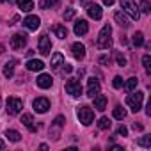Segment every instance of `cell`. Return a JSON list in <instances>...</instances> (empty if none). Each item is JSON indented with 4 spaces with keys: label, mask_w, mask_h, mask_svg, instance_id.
<instances>
[{
    "label": "cell",
    "mask_w": 151,
    "mask_h": 151,
    "mask_svg": "<svg viewBox=\"0 0 151 151\" xmlns=\"http://www.w3.org/2000/svg\"><path fill=\"white\" fill-rule=\"evenodd\" d=\"M55 2H57V0H39V7L41 9H50Z\"/></svg>",
    "instance_id": "32"
},
{
    "label": "cell",
    "mask_w": 151,
    "mask_h": 151,
    "mask_svg": "<svg viewBox=\"0 0 151 151\" xmlns=\"http://www.w3.org/2000/svg\"><path fill=\"white\" fill-rule=\"evenodd\" d=\"M66 93L73 98H78L82 94V86L78 80H75V78H68L66 80Z\"/></svg>",
    "instance_id": "6"
},
{
    "label": "cell",
    "mask_w": 151,
    "mask_h": 151,
    "mask_svg": "<svg viewBox=\"0 0 151 151\" xmlns=\"http://www.w3.org/2000/svg\"><path fill=\"white\" fill-rule=\"evenodd\" d=\"M16 4H18V7L23 13H30L34 9V2H32V0H16Z\"/></svg>",
    "instance_id": "23"
},
{
    "label": "cell",
    "mask_w": 151,
    "mask_h": 151,
    "mask_svg": "<svg viewBox=\"0 0 151 151\" xmlns=\"http://www.w3.org/2000/svg\"><path fill=\"white\" fill-rule=\"evenodd\" d=\"M43 68H45V62H43V60H37V59L27 60V69H29V71H41Z\"/></svg>",
    "instance_id": "21"
},
{
    "label": "cell",
    "mask_w": 151,
    "mask_h": 151,
    "mask_svg": "<svg viewBox=\"0 0 151 151\" xmlns=\"http://www.w3.org/2000/svg\"><path fill=\"white\" fill-rule=\"evenodd\" d=\"M87 14H89L93 20H100L101 14H103V11H101V7H100L98 4H89V6H87Z\"/></svg>",
    "instance_id": "18"
},
{
    "label": "cell",
    "mask_w": 151,
    "mask_h": 151,
    "mask_svg": "<svg viewBox=\"0 0 151 151\" xmlns=\"http://www.w3.org/2000/svg\"><path fill=\"white\" fill-rule=\"evenodd\" d=\"M98 62H100V64H103V66H109V62H110V59H109L107 55H101V57L98 59Z\"/></svg>",
    "instance_id": "38"
},
{
    "label": "cell",
    "mask_w": 151,
    "mask_h": 151,
    "mask_svg": "<svg viewBox=\"0 0 151 151\" xmlns=\"http://www.w3.org/2000/svg\"><path fill=\"white\" fill-rule=\"evenodd\" d=\"M52 77L50 75H46V73H41L39 77H37V80H36V84H37V87H41V89H50L52 87Z\"/></svg>",
    "instance_id": "12"
},
{
    "label": "cell",
    "mask_w": 151,
    "mask_h": 151,
    "mask_svg": "<svg viewBox=\"0 0 151 151\" xmlns=\"http://www.w3.org/2000/svg\"><path fill=\"white\" fill-rule=\"evenodd\" d=\"M6 147V144H4V140H0V149H4Z\"/></svg>",
    "instance_id": "44"
},
{
    "label": "cell",
    "mask_w": 151,
    "mask_h": 151,
    "mask_svg": "<svg viewBox=\"0 0 151 151\" xmlns=\"http://www.w3.org/2000/svg\"><path fill=\"white\" fill-rule=\"evenodd\" d=\"M93 100H94V109L96 110H100V112H103L105 109H107V96L105 94H96V96H93Z\"/></svg>",
    "instance_id": "17"
},
{
    "label": "cell",
    "mask_w": 151,
    "mask_h": 151,
    "mask_svg": "<svg viewBox=\"0 0 151 151\" xmlns=\"http://www.w3.org/2000/svg\"><path fill=\"white\" fill-rule=\"evenodd\" d=\"M75 18V9L73 7H68L66 11H64V20L68 22V20H73Z\"/></svg>",
    "instance_id": "33"
},
{
    "label": "cell",
    "mask_w": 151,
    "mask_h": 151,
    "mask_svg": "<svg viewBox=\"0 0 151 151\" xmlns=\"http://www.w3.org/2000/svg\"><path fill=\"white\" fill-rule=\"evenodd\" d=\"M112 149H114V151H123V147H121V146H112Z\"/></svg>",
    "instance_id": "42"
},
{
    "label": "cell",
    "mask_w": 151,
    "mask_h": 151,
    "mask_svg": "<svg viewBox=\"0 0 151 151\" xmlns=\"http://www.w3.org/2000/svg\"><path fill=\"white\" fill-rule=\"evenodd\" d=\"M64 71H66V73H71V71H73V66H71V64H64Z\"/></svg>",
    "instance_id": "39"
},
{
    "label": "cell",
    "mask_w": 151,
    "mask_h": 151,
    "mask_svg": "<svg viewBox=\"0 0 151 151\" xmlns=\"http://www.w3.org/2000/svg\"><path fill=\"white\" fill-rule=\"evenodd\" d=\"M142 101H144V93H133L132 91V94H128L126 96V105L133 110V112H139L140 109H142Z\"/></svg>",
    "instance_id": "3"
},
{
    "label": "cell",
    "mask_w": 151,
    "mask_h": 151,
    "mask_svg": "<svg viewBox=\"0 0 151 151\" xmlns=\"http://www.w3.org/2000/svg\"><path fill=\"white\" fill-rule=\"evenodd\" d=\"M0 53H4V46L2 45H0Z\"/></svg>",
    "instance_id": "45"
},
{
    "label": "cell",
    "mask_w": 151,
    "mask_h": 151,
    "mask_svg": "<svg viewBox=\"0 0 151 151\" xmlns=\"http://www.w3.org/2000/svg\"><path fill=\"white\" fill-rule=\"evenodd\" d=\"M137 84H139V80H137L135 77H132V78H128V82L124 84V89H126L128 93H132V91L137 89Z\"/></svg>",
    "instance_id": "25"
},
{
    "label": "cell",
    "mask_w": 151,
    "mask_h": 151,
    "mask_svg": "<svg viewBox=\"0 0 151 151\" xmlns=\"http://www.w3.org/2000/svg\"><path fill=\"white\" fill-rule=\"evenodd\" d=\"M34 55V50H27V57H32Z\"/></svg>",
    "instance_id": "43"
},
{
    "label": "cell",
    "mask_w": 151,
    "mask_h": 151,
    "mask_svg": "<svg viewBox=\"0 0 151 151\" xmlns=\"http://www.w3.org/2000/svg\"><path fill=\"white\" fill-rule=\"evenodd\" d=\"M110 124H112V123H110L109 117H100V121H98V128H100V130H109Z\"/></svg>",
    "instance_id": "28"
},
{
    "label": "cell",
    "mask_w": 151,
    "mask_h": 151,
    "mask_svg": "<svg viewBox=\"0 0 151 151\" xmlns=\"http://www.w3.org/2000/svg\"><path fill=\"white\" fill-rule=\"evenodd\" d=\"M22 123H23V126H27V130H29L30 133H36V132H37V124L34 123V117H32L30 114H23V116H22Z\"/></svg>",
    "instance_id": "14"
},
{
    "label": "cell",
    "mask_w": 151,
    "mask_h": 151,
    "mask_svg": "<svg viewBox=\"0 0 151 151\" xmlns=\"http://www.w3.org/2000/svg\"><path fill=\"white\" fill-rule=\"evenodd\" d=\"M114 20H116V22H117V25H119V27H123V29H128V27H130V22H128L126 14H124L123 11H117V13L114 14Z\"/></svg>",
    "instance_id": "20"
},
{
    "label": "cell",
    "mask_w": 151,
    "mask_h": 151,
    "mask_svg": "<svg viewBox=\"0 0 151 151\" xmlns=\"http://www.w3.org/2000/svg\"><path fill=\"white\" fill-rule=\"evenodd\" d=\"M121 9L132 20H139L140 18V11H139V7H137V4L133 2V0H121Z\"/></svg>",
    "instance_id": "2"
},
{
    "label": "cell",
    "mask_w": 151,
    "mask_h": 151,
    "mask_svg": "<svg viewBox=\"0 0 151 151\" xmlns=\"http://www.w3.org/2000/svg\"><path fill=\"white\" fill-rule=\"evenodd\" d=\"M98 93H100V82L93 77V78L87 80V96L93 98V96H96Z\"/></svg>",
    "instance_id": "13"
},
{
    "label": "cell",
    "mask_w": 151,
    "mask_h": 151,
    "mask_svg": "<svg viewBox=\"0 0 151 151\" xmlns=\"http://www.w3.org/2000/svg\"><path fill=\"white\" fill-rule=\"evenodd\" d=\"M80 2H84V4H86V2H87V0H80Z\"/></svg>",
    "instance_id": "47"
},
{
    "label": "cell",
    "mask_w": 151,
    "mask_h": 151,
    "mask_svg": "<svg viewBox=\"0 0 151 151\" xmlns=\"http://www.w3.org/2000/svg\"><path fill=\"white\" fill-rule=\"evenodd\" d=\"M112 29H110V25H105L101 30H100V34H98V39H96V48H100V50H109L110 46H112Z\"/></svg>",
    "instance_id": "1"
},
{
    "label": "cell",
    "mask_w": 151,
    "mask_h": 151,
    "mask_svg": "<svg viewBox=\"0 0 151 151\" xmlns=\"http://www.w3.org/2000/svg\"><path fill=\"white\" fill-rule=\"evenodd\" d=\"M64 123H66V117H64V116H57V117L53 119L52 128H50V137H52L53 140H57V139L60 137V130L64 128Z\"/></svg>",
    "instance_id": "5"
},
{
    "label": "cell",
    "mask_w": 151,
    "mask_h": 151,
    "mask_svg": "<svg viewBox=\"0 0 151 151\" xmlns=\"http://www.w3.org/2000/svg\"><path fill=\"white\" fill-rule=\"evenodd\" d=\"M6 137H7L11 142H20V139H22V135H20L16 130H7V132H6Z\"/></svg>",
    "instance_id": "26"
},
{
    "label": "cell",
    "mask_w": 151,
    "mask_h": 151,
    "mask_svg": "<svg viewBox=\"0 0 151 151\" xmlns=\"http://www.w3.org/2000/svg\"><path fill=\"white\" fill-rule=\"evenodd\" d=\"M0 2H2V4H4V2H11V0H0Z\"/></svg>",
    "instance_id": "46"
},
{
    "label": "cell",
    "mask_w": 151,
    "mask_h": 151,
    "mask_svg": "<svg viewBox=\"0 0 151 151\" xmlns=\"http://www.w3.org/2000/svg\"><path fill=\"white\" fill-rule=\"evenodd\" d=\"M140 11H142L144 14L149 13V2H147V0H140Z\"/></svg>",
    "instance_id": "34"
},
{
    "label": "cell",
    "mask_w": 151,
    "mask_h": 151,
    "mask_svg": "<svg viewBox=\"0 0 151 151\" xmlns=\"http://www.w3.org/2000/svg\"><path fill=\"white\" fill-rule=\"evenodd\" d=\"M117 135H123V137H126V135H128V128L121 124V126L117 128Z\"/></svg>",
    "instance_id": "37"
},
{
    "label": "cell",
    "mask_w": 151,
    "mask_h": 151,
    "mask_svg": "<svg viewBox=\"0 0 151 151\" xmlns=\"http://www.w3.org/2000/svg\"><path fill=\"white\" fill-rule=\"evenodd\" d=\"M137 144L142 146V147H149V146H151V135H144L142 139L137 140Z\"/></svg>",
    "instance_id": "30"
},
{
    "label": "cell",
    "mask_w": 151,
    "mask_h": 151,
    "mask_svg": "<svg viewBox=\"0 0 151 151\" xmlns=\"http://www.w3.org/2000/svg\"><path fill=\"white\" fill-rule=\"evenodd\" d=\"M142 64H144V68H146V73L149 75V73H151V57H149V55H144V57H142Z\"/></svg>",
    "instance_id": "31"
},
{
    "label": "cell",
    "mask_w": 151,
    "mask_h": 151,
    "mask_svg": "<svg viewBox=\"0 0 151 151\" xmlns=\"http://www.w3.org/2000/svg\"><path fill=\"white\" fill-rule=\"evenodd\" d=\"M114 2H116V0H103V4H105V6H112Z\"/></svg>",
    "instance_id": "41"
},
{
    "label": "cell",
    "mask_w": 151,
    "mask_h": 151,
    "mask_svg": "<svg viewBox=\"0 0 151 151\" xmlns=\"http://www.w3.org/2000/svg\"><path fill=\"white\" fill-rule=\"evenodd\" d=\"M133 130H142V124L140 123H133Z\"/></svg>",
    "instance_id": "40"
},
{
    "label": "cell",
    "mask_w": 151,
    "mask_h": 151,
    "mask_svg": "<svg viewBox=\"0 0 151 151\" xmlns=\"http://www.w3.org/2000/svg\"><path fill=\"white\" fill-rule=\"evenodd\" d=\"M112 114H114V117H116V119H119V121H123V119L126 117V110H124L123 107H119V105L114 109V112H112Z\"/></svg>",
    "instance_id": "27"
},
{
    "label": "cell",
    "mask_w": 151,
    "mask_h": 151,
    "mask_svg": "<svg viewBox=\"0 0 151 151\" xmlns=\"http://www.w3.org/2000/svg\"><path fill=\"white\" fill-rule=\"evenodd\" d=\"M48 109H50L48 98H37V100H34V110H36V112L45 114V112H48Z\"/></svg>",
    "instance_id": "11"
},
{
    "label": "cell",
    "mask_w": 151,
    "mask_h": 151,
    "mask_svg": "<svg viewBox=\"0 0 151 151\" xmlns=\"http://www.w3.org/2000/svg\"><path fill=\"white\" fill-rule=\"evenodd\" d=\"M77 116H78V119H80V123H82L84 126H89V124L93 123V119H94V112H93V109L87 107V105L78 107V109H77Z\"/></svg>",
    "instance_id": "4"
},
{
    "label": "cell",
    "mask_w": 151,
    "mask_h": 151,
    "mask_svg": "<svg viewBox=\"0 0 151 151\" xmlns=\"http://www.w3.org/2000/svg\"><path fill=\"white\" fill-rule=\"evenodd\" d=\"M112 86H114L116 89H121V87H123V78H121V77H114Z\"/></svg>",
    "instance_id": "35"
},
{
    "label": "cell",
    "mask_w": 151,
    "mask_h": 151,
    "mask_svg": "<svg viewBox=\"0 0 151 151\" xmlns=\"http://www.w3.org/2000/svg\"><path fill=\"white\" fill-rule=\"evenodd\" d=\"M22 109H23V101H22L20 98H16V96L7 98V114H9V116H16V114H20Z\"/></svg>",
    "instance_id": "7"
},
{
    "label": "cell",
    "mask_w": 151,
    "mask_h": 151,
    "mask_svg": "<svg viewBox=\"0 0 151 151\" xmlns=\"http://www.w3.org/2000/svg\"><path fill=\"white\" fill-rule=\"evenodd\" d=\"M116 60H117V64H119L121 68H123V66H126V59H124V57H123V55H121L119 52L116 53Z\"/></svg>",
    "instance_id": "36"
},
{
    "label": "cell",
    "mask_w": 151,
    "mask_h": 151,
    "mask_svg": "<svg viewBox=\"0 0 151 151\" xmlns=\"http://www.w3.org/2000/svg\"><path fill=\"white\" fill-rule=\"evenodd\" d=\"M23 25L27 27V30L34 32V30H37V29H39V25H41V20H39V16H34V14H30V16H27V18L23 20Z\"/></svg>",
    "instance_id": "9"
},
{
    "label": "cell",
    "mask_w": 151,
    "mask_h": 151,
    "mask_svg": "<svg viewBox=\"0 0 151 151\" xmlns=\"http://www.w3.org/2000/svg\"><path fill=\"white\" fill-rule=\"evenodd\" d=\"M37 48H39V53H41V55H50V52H52V41H50V37H48L46 34H43V36L39 37Z\"/></svg>",
    "instance_id": "8"
},
{
    "label": "cell",
    "mask_w": 151,
    "mask_h": 151,
    "mask_svg": "<svg viewBox=\"0 0 151 151\" xmlns=\"http://www.w3.org/2000/svg\"><path fill=\"white\" fill-rule=\"evenodd\" d=\"M16 59H11L9 62H6V66H4V77L6 78H11L13 75H14V66H16Z\"/></svg>",
    "instance_id": "22"
},
{
    "label": "cell",
    "mask_w": 151,
    "mask_h": 151,
    "mask_svg": "<svg viewBox=\"0 0 151 151\" xmlns=\"http://www.w3.org/2000/svg\"><path fill=\"white\" fill-rule=\"evenodd\" d=\"M73 30H75V34H77V36H86V34L89 32V25H87L86 20H77Z\"/></svg>",
    "instance_id": "16"
},
{
    "label": "cell",
    "mask_w": 151,
    "mask_h": 151,
    "mask_svg": "<svg viewBox=\"0 0 151 151\" xmlns=\"http://www.w3.org/2000/svg\"><path fill=\"white\" fill-rule=\"evenodd\" d=\"M53 34L59 37V39H66L68 37V29L64 27V25H53Z\"/></svg>",
    "instance_id": "24"
},
{
    "label": "cell",
    "mask_w": 151,
    "mask_h": 151,
    "mask_svg": "<svg viewBox=\"0 0 151 151\" xmlns=\"http://www.w3.org/2000/svg\"><path fill=\"white\" fill-rule=\"evenodd\" d=\"M71 52H73V57L78 59V60H82V59L86 57V46H84L82 43H73Z\"/></svg>",
    "instance_id": "15"
},
{
    "label": "cell",
    "mask_w": 151,
    "mask_h": 151,
    "mask_svg": "<svg viewBox=\"0 0 151 151\" xmlns=\"http://www.w3.org/2000/svg\"><path fill=\"white\" fill-rule=\"evenodd\" d=\"M133 45L135 46H142L144 45V34L142 32H135L133 34Z\"/></svg>",
    "instance_id": "29"
},
{
    "label": "cell",
    "mask_w": 151,
    "mask_h": 151,
    "mask_svg": "<svg viewBox=\"0 0 151 151\" xmlns=\"http://www.w3.org/2000/svg\"><path fill=\"white\" fill-rule=\"evenodd\" d=\"M50 66H52V69H53V71H57L60 66H64V57H62V53H60V52H55V53L52 55Z\"/></svg>",
    "instance_id": "19"
},
{
    "label": "cell",
    "mask_w": 151,
    "mask_h": 151,
    "mask_svg": "<svg viewBox=\"0 0 151 151\" xmlns=\"http://www.w3.org/2000/svg\"><path fill=\"white\" fill-rule=\"evenodd\" d=\"M25 45H27V36H25V34H14V36L11 37V48L22 50Z\"/></svg>",
    "instance_id": "10"
}]
</instances>
